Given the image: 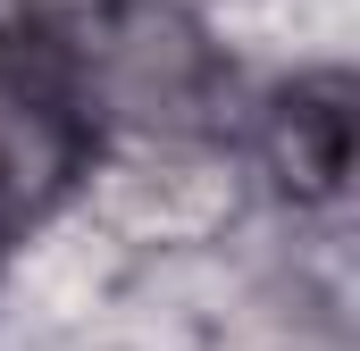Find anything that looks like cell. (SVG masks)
I'll return each instance as SVG.
<instances>
[{"instance_id":"cell-1","label":"cell","mask_w":360,"mask_h":351,"mask_svg":"<svg viewBox=\"0 0 360 351\" xmlns=\"http://www.w3.org/2000/svg\"><path fill=\"white\" fill-rule=\"evenodd\" d=\"M68 92L117 134H218L226 59L168 0H84Z\"/></svg>"},{"instance_id":"cell-2","label":"cell","mask_w":360,"mask_h":351,"mask_svg":"<svg viewBox=\"0 0 360 351\" xmlns=\"http://www.w3.org/2000/svg\"><path fill=\"white\" fill-rule=\"evenodd\" d=\"M243 184L218 134H126V159L101 168V209L143 243H201L235 218Z\"/></svg>"},{"instance_id":"cell-3","label":"cell","mask_w":360,"mask_h":351,"mask_svg":"<svg viewBox=\"0 0 360 351\" xmlns=\"http://www.w3.org/2000/svg\"><path fill=\"white\" fill-rule=\"evenodd\" d=\"M84 151H92L84 100L25 59H0V234L59 209L84 184Z\"/></svg>"},{"instance_id":"cell-4","label":"cell","mask_w":360,"mask_h":351,"mask_svg":"<svg viewBox=\"0 0 360 351\" xmlns=\"http://www.w3.org/2000/svg\"><path fill=\"white\" fill-rule=\"evenodd\" d=\"M260 159L302 209H335L352 184V76H293L260 109Z\"/></svg>"}]
</instances>
